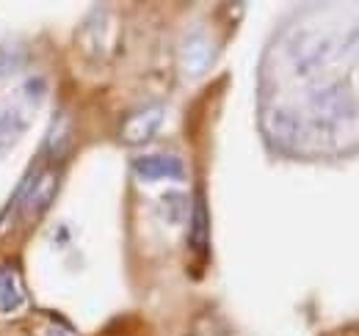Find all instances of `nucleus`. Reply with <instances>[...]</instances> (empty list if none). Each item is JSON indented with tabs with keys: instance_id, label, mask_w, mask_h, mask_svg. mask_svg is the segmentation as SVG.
<instances>
[{
	"instance_id": "nucleus-1",
	"label": "nucleus",
	"mask_w": 359,
	"mask_h": 336,
	"mask_svg": "<svg viewBox=\"0 0 359 336\" xmlns=\"http://www.w3.org/2000/svg\"><path fill=\"white\" fill-rule=\"evenodd\" d=\"M45 94L47 83L42 78H34L0 99V158H6L17 146V141L28 132V127L42 108Z\"/></svg>"
},
{
	"instance_id": "nucleus-5",
	"label": "nucleus",
	"mask_w": 359,
	"mask_h": 336,
	"mask_svg": "<svg viewBox=\"0 0 359 336\" xmlns=\"http://www.w3.org/2000/svg\"><path fill=\"white\" fill-rule=\"evenodd\" d=\"M133 171L138 179L144 182H161V179H182L185 176V166L177 155L169 152H155V155H144L135 158Z\"/></svg>"
},
{
	"instance_id": "nucleus-7",
	"label": "nucleus",
	"mask_w": 359,
	"mask_h": 336,
	"mask_svg": "<svg viewBox=\"0 0 359 336\" xmlns=\"http://www.w3.org/2000/svg\"><path fill=\"white\" fill-rule=\"evenodd\" d=\"M208 240H210V223H208V207H205V196L199 193L191 210V248L205 256L208 251Z\"/></svg>"
},
{
	"instance_id": "nucleus-8",
	"label": "nucleus",
	"mask_w": 359,
	"mask_h": 336,
	"mask_svg": "<svg viewBox=\"0 0 359 336\" xmlns=\"http://www.w3.org/2000/svg\"><path fill=\"white\" fill-rule=\"evenodd\" d=\"M161 212H163L166 220L180 223V220H185V215H188V199L180 196V193H166V196L161 199Z\"/></svg>"
},
{
	"instance_id": "nucleus-3",
	"label": "nucleus",
	"mask_w": 359,
	"mask_h": 336,
	"mask_svg": "<svg viewBox=\"0 0 359 336\" xmlns=\"http://www.w3.org/2000/svg\"><path fill=\"white\" fill-rule=\"evenodd\" d=\"M216 58V47L205 31H191L180 44V69L185 78H202Z\"/></svg>"
},
{
	"instance_id": "nucleus-6",
	"label": "nucleus",
	"mask_w": 359,
	"mask_h": 336,
	"mask_svg": "<svg viewBox=\"0 0 359 336\" xmlns=\"http://www.w3.org/2000/svg\"><path fill=\"white\" fill-rule=\"evenodd\" d=\"M25 306V290L20 273L11 265H0V312L14 314Z\"/></svg>"
},
{
	"instance_id": "nucleus-4",
	"label": "nucleus",
	"mask_w": 359,
	"mask_h": 336,
	"mask_svg": "<svg viewBox=\"0 0 359 336\" xmlns=\"http://www.w3.org/2000/svg\"><path fill=\"white\" fill-rule=\"evenodd\" d=\"M161 125H163V108L161 105H147V108L135 111L125 119L119 135L128 146H141V144H149L155 138Z\"/></svg>"
},
{
	"instance_id": "nucleus-2",
	"label": "nucleus",
	"mask_w": 359,
	"mask_h": 336,
	"mask_svg": "<svg viewBox=\"0 0 359 336\" xmlns=\"http://www.w3.org/2000/svg\"><path fill=\"white\" fill-rule=\"evenodd\" d=\"M55 190H58V174H55V163H50L47 168H42L39 163L31 166L28 176L20 182L14 199L8 202V207L3 212V220H14V218H22V220H36L42 212L50 207V202L55 199Z\"/></svg>"
},
{
	"instance_id": "nucleus-9",
	"label": "nucleus",
	"mask_w": 359,
	"mask_h": 336,
	"mask_svg": "<svg viewBox=\"0 0 359 336\" xmlns=\"http://www.w3.org/2000/svg\"><path fill=\"white\" fill-rule=\"evenodd\" d=\"M42 336H75V331H72V328H67L64 323H50Z\"/></svg>"
}]
</instances>
